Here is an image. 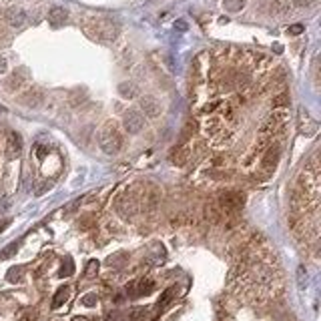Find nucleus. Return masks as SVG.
Wrapping results in <instances>:
<instances>
[{
    "mask_svg": "<svg viewBox=\"0 0 321 321\" xmlns=\"http://www.w3.org/2000/svg\"><path fill=\"white\" fill-rule=\"evenodd\" d=\"M86 31H89L91 36L97 40L110 42L116 38V35H119V26H116V22L110 18H93L89 22V26H86Z\"/></svg>",
    "mask_w": 321,
    "mask_h": 321,
    "instance_id": "obj_1",
    "label": "nucleus"
},
{
    "mask_svg": "<svg viewBox=\"0 0 321 321\" xmlns=\"http://www.w3.org/2000/svg\"><path fill=\"white\" fill-rule=\"evenodd\" d=\"M99 147L107 153V155H116L121 151V147H123V137H121V133L116 131V127L114 125H107L101 133H99Z\"/></svg>",
    "mask_w": 321,
    "mask_h": 321,
    "instance_id": "obj_2",
    "label": "nucleus"
},
{
    "mask_svg": "<svg viewBox=\"0 0 321 321\" xmlns=\"http://www.w3.org/2000/svg\"><path fill=\"white\" fill-rule=\"evenodd\" d=\"M219 207L225 213H235L243 207V195L237 191H227L219 195Z\"/></svg>",
    "mask_w": 321,
    "mask_h": 321,
    "instance_id": "obj_3",
    "label": "nucleus"
},
{
    "mask_svg": "<svg viewBox=\"0 0 321 321\" xmlns=\"http://www.w3.org/2000/svg\"><path fill=\"white\" fill-rule=\"evenodd\" d=\"M279 157H281V147L279 144H269L265 149V155L261 157V171L265 175H271L279 163Z\"/></svg>",
    "mask_w": 321,
    "mask_h": 321,
    "instance_id": "obj_4",
    "label": "nucleus"
},
{
    "mask_svg": "<svg viewBox=\"0 0 321 321\" xmlns=\"http://www.w3.org/2000/svg\"><path fill=\"white\" fill-rule=\"evenodd\" d=\"M155 289V281L153 279H139V281H131L127 285V295L129 297H143V295H149L153 293Z\"/></svg>",
    "mask_w": 321,
    "mask_h": 321,
    "instance_id": "obj_5",
    "label": "nucleus"
},
{
    "mask_svg": "<svg viewBox=\"0 0 321 321\" xmlns=\"http://www.w3.org/2000/svg\"><path fill=\"white\" fill-rule=\"evenodd\" d=\"M123 125H125V129H127V133L137 135V133H141L143 127H144V116H143L139 110L131 108V110H127L125 116H123Z\"/></svg>",
    "mask_w": 321,
    "mask_h": 321,
    "instance_id": "obj_6",
    "label": "nucleus"
},
{
    "mask_svg": "<svg viewBox=\"0 0 321 321\" xmlns=\"http://www.w3.org/2000/svg\"><path fill=\"white\" fill-rule=\"evenodd\" d=\"M22 151V139L18 133H8V139H6V155L8 159H16Z\"/></svg>",
    "mask_w": 321,
    "mask_h": 321,
    "instance_id": "obj_7",
    "label": "nucleus"
},
{
    "mask_svg": "<svg viewBox=\"0 0 321 321\" xmlns=\"http://www.w3.org/2000/svg\"><path fill=\"white\" fill-rule=\"evenodd\" d=\"M67 20H69V10L63 8V6H54V8L48 12V22H50L54 28L63 26Z\"/></svg>",
    "mask_w": 321,
    "mask_h": 321,
    "instance_id": "obj_8",
    "label": "nucleus"
},
{
    "mask_svg": "<svg viewBox=\"0 0 321 321\" xmlns=\"http://www.w3.org/2000/svg\"><path fill=\"white\" fill-rule=\"evenodd\" d=\"M141 108L144 110V114H147V116H153V119L161 114V105H159V101L153 99V97H143V99H141Z\"/></svg>",
    "mask_w": 321,
    "mask_h": 321,
    "instance_id": "obj_9",
    "label": "nucleus"
},
{
    "mask_svg": "<svg viewBox=\"0 0 321 321\" xmlns=\"http://www.w3.org/2000/svg\"><path fill=\"white\" fill-rule=\"evenodd\" d=\"M299 131L303 133V135H307V137H311V135H315L317 133V123L311 119V116L305 112V110H301V114H299Z\"/></svg>",
    "mask_w": 321,
    "mask_h": 321,
    "instance_id": "obj_10",
    "label": "nucleus"
},
{
    "mask_svg": "<svg viewBox=\"0 0 321 321\" xmlns=\"http://www.w3.org/2000/svg\"><path fill=\"white\" fill-rule=\"evenodd\" d=\"M69 295H71V287L69 285H63L61 289L56 291L54 293V299H52V309H58L63 303H67V299H69Z\"/></svg>",
    "mask_w": 321,
    "mask_h": 321,
    "instance_id": "obj_11",
    "label": "nucleus"
},
{
    "mask_svg": "<svg viewBox=\"0 0 321 321\" xmlns=\"http://www.w3.org/2000/svg\"><path fill=\"white\" fill-rule=\"evenodd\" d=\"M8 24L10 26H14V28H20V26H24V22H26V12L24 10H18V8H14V10H10L8 12Z\"/></svg>",
    "mask_w": 321,
    "mask_h": 321,
    "instance_id": "obj_12",
    "label": "nucleus"
},
{
    "mask_svg": "<svg viewBox=\"0 0 321 321\" xmlns=\"http://www.w3.org/2000/svg\"><path fill=\"white\" fill-rule=\"evenodd\" d=\"M245 6V0H223V8L229 12H241Z\"/></svg>",
    "mask_w": 321,
    "mask_h": 321,
    "instance_id": "obj_13",
    "label": "nucleus"
},
{
    "mask_svg": "<svg viewBox=\"0 0 321 321\" xmlns=\"http://www.w3.org/2000/svg\"><path fill=\"white\" fill-rule=\"evenodd\" d=\"M175 291H177L175 287H169V289L165 291V293L161 295V299H159V303H157V309H159V311H163V309L171 303V299H173V295H175Z\"/></svg>",
    "mask_w": 321,
    "mask_h": 321,
    "instance_id": "obj_14",
    "label": "nucleus"
},
{
    "mask_svg": "<svg viewBox=\"0 0 321 321\" xmlns=\"http://www.w3.org/2000/svg\"><path fill=\"white\" fill-rule=\"evenodd\" d=\"M187 159H189V149L187 147H181L179 149H175V157H173V163H177V165H185L187 163Z\"/></svg>",
    "mask_w": 321,
    "mask_h": 321,
    "instance_id": "obj_15",
    "label": "nucleus"
},
{
    "mask_svg": "<svg viewBox=\"0 0 321 321\" xmlns=\"http://www.w3.org/2000/svg\"><path fill=\"white\" fill-rule=\"evenodd\" d=\"M72 273H74V265H72V259L69 257L65 263H63V269L58 271V275H61V277H71Z\"/></svg>",
    "mask_w": 321,
    "mask_h": 321,
    "instance_id": "obj_16",
    "label": "nucleus"
},
{
    "mask_svg": "<svg viewBox=\"0 0 321 321\" xmlns=\"http://www.w3.org/2000/svg\"><path fill=\"white\" fill-rule=\"evenodd\" d=\"M275 108H281V107H287L289 105V95L287 93H281V95H277L275 99H273V103H271Z\"/></svg>",
    "mask_w": 321,
    "mask_h": 321,
    "instance_id": "obj_17",
    "label": "nucleus"
},
{
    "mask_svg": "<svg viewBox=\"0 0 321 321\" xmlns=\"http://www.w3.org/2000/svg\"><path fill=\"white\" fill-rule=\"evenodd\" d=\"M99 273V261H91L89 265H86V271H84V277L86 279H93L95 275Z\"/></svg>",
    "mask_w": 321,
    "mask_h": 321,
    "instance_id": "obj_18",
    "label": "nucleus"
},
{
    "mask_svg": "<svg viewBox=\"0 0 321 321\" xmlns=\"http://www.w3.org/2000/svg\"><path fill=\"white\" fill-rule=\"evenodd\" d=\"M119 91H121V95H123L125 99H131V97H135V84H127V82H123V84L119 86Z\"/></svg>",
    "mask_w": 321,
    "mask_h": 321,
    "instance_id": "obj_19",
    "label": "nucleus"
},
{
    "mask_svg": "<svg viewBox=\"0 0 321 321\" xmlns=\"http://www.w3.org/2000/svg\"><path fill=\"white\" fill-rule=\"evenodd\" d=\"M149 313V309L147 307H135L133 311H131V319H135V321H139V319H143L144 315Z\"/></svg>",
    "mask_w": 321,
    "mask_h": 321,
    "instance_id": "obj_20",
    "label": "nucleus"
},
{
    "mask_svg": "<svg viewBox=\"0 0 321 321\" xmlns=\"http://www.w3.org/2000/svg\"><path fill=\"white\" fill-rule=\"evenodd\" d=\"M6 277H8V281H10V283L18 281V279L22 277V267H12V269L8 271V275H6Z\"/></svg>",
    "mask_w": 321,
    "mask_h": 321,
    "instance_id": "obj_21",
    "label": "nucleus"
},
{
    "mask_svg": "<svg viewBox=\"0 0 321 321\" xmlns=\"http://www.w3.org/2000/svg\"><path fill=\"white\" fill-rule=\"evenodd\" d=\"M97 301H99V297H97V293H89V295H84L82 297V305H86V307H93V305H97Z\"/></svg>",
    "mask_w": 321,
    "mask_h": 321,
    "instance_id": "obj_22",
    "label": "nucleus"
},
{
    "mask_svg": "<svg viewBox=\"0 0 321 321\" xmlns=\"http://www.w3.org/2000/svg\"><path fill=\"white\" fill-rule=\"evenodd\" d=\"M14 251H16V243H12V245H8L2 253H0V259H8V257H12L14 255Z\"/></svg>",
    "mask_w": 321,
    "mask_h": 321,
    "instance_id": "obj_23",
    "label": "nucleus"
},
{
    "mask_svg": "<svg viewBox=\"0 0 321 321\" xmlns=\"http://www.w3.org/2000/svg\"><path fill=\"white\" fill-rule=\"evenodd\" d=\"M293 2L299 6V8H309L315 4V0H293Z\"/></svg>",
    "mask_w": 321,
    "mask_h": 321,
    "instance_id": "obj_24",
    "label": "nucleus"
},
{
    "mask_svg": "<svg viewBox=\"0 0 321 321\" xmlns=\"http://www.w3.org/2000/svg\"><path fill=\"white\" fill-rule=\"evenodd\" d=\"M289 35H301L303 33V26L301 24H293V26H289Z\"/></svg>",
    "mask_w": 321,
    "mask_h": 321,
    "instance_id": "obj_25",
    "label": "nucleus"
},
{
    "mask_svg": "<svg viewBox=\"0 0 321 321\" xmlns=\"http://www.w3.org/2000/svg\"><path fill=\"white\" fill-rule=\"evenodd\" d=\"M107 321H123V315L121 313H110Z\"/></svg>",
    "mask_w": 321,
    "mask_h": 321,
    "instance_id": "obj_26",
    "label": "nucleus"
},
{
    "mask_svg": "<svg viewBox=\"0 0 321 321\" xmlns=\"http://www.w3.org/2000/svg\"><path fill=\"white\" fill-rule=\"evenodd\" d=\"M10 225V219H4V221H0V233H2L6 227Z\"/></svg>",
    "mask_w": 321,
    "mask_h": 321,
    "instance_id": "obj_27",
    "label": "nucleus"
},
{
    "mask_svg": "<svg viewBox=\"0 0 321 321\" xmlns=\"http://www.w3.org/2000/svg\"><path fill=\"white\" fill-rule=\"evenodd\" d=\"M6 71V61L4 58H0V72H4Z\"/></svg>",
    "mask_w": 321,
    "mask_h": 321,
    "instance_id": "obj_28",
    "label": "nucleus"
}]
</instances>
